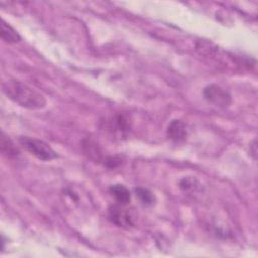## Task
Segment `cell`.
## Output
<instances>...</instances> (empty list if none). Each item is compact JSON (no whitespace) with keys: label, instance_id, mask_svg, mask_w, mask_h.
<instances>
[{"label":"cell","instance_id":"cell-1","mask_svg":"<svg viewBox=\"0 0 258 258\" xmlns=\"http://www.w3.org/2000/svg\"><path fill=\"white\" fill-rule=\"evenodd\" d=\"M2 91L11 101L27 109H42L46 105V100L42 94L16 80L3 83Z\"/></svg>","mask_w":258,"mask_h":258},{"label":"cell","instance_id":"cell-2","mask_svg":"<svg viewBox=\"0 0 258 258\" xmlns=\"http://www.w3.org/2000/svg\"><path fill=\"white\" fill-rule=\"evenodd\" d=\"M19 142L26 151L40 160L48 161L57 157L56 152L43 140L28 136H21L19 137Z\"/></svg>","mask_w":258,"mask_h":258},{"label":"cell","instance_id":"cell-3","mask_svg":"<svg viewBox=\"0 0 258 258\" xmlns=\"http://www.w3.org/2000/svg\"><path fill=\"white\" fill-rule=\"evenodd\" d=\"M204 97L207 101L213 103L214 105L222 108L228 107L232 103L231 94L219 85L211 84L204 89Z\"/></svg>","mask_w":258,"mask_h":258},{"label":"cell","instance_id":"cell-4","mask_svg":"<svg viewBox=\"0 0 258 258\" xmlns=\"http://www.w3.org/2000/svg\"><path fill=\"white\" fill-rule=\"evenodd\" d=\"M123 205H113L109 208V219L112 223L122 228H129L134 225L130 212L123 208Z\"/></svg>","mask_w":258,"mask_h":258},{"label":"cell","instance_id":"cell-5","mask_svg":"<svg viewBox=\"0 0 258 258\" xmlns=\"http://www.w3.org/2000/svg\"><path fill=\"white\" fill-rule=\"evenodd\" d=\"M166 134L173 142H183L187 137L186 126L181 120H172L167 126Z\"/></svg>","mask_w":258,"mask_h":258},{"label":"cell","instance_id":"cell-6","mask_svg":"<svg viewBox=\"0 0 258 258\" xmlns=\"http://www.w3.org/2000/svg\"><path fill=\"white\" fill-rule=\"evenodd\" d=\"M110 194L114 197L119 205L126 206L130 202V192L123 184H113L110 186Z\"/></svg>","mask_w":258,"mask_h":258},{"label":"cell","instance_id":"cell-7","mask_svg":"<svg viewBox=\"0 0 258 258\" xmlns=\"http://www.w3.org/2000/svg\"><path fill=\"white\" fill-rule=\"evenodd\" d=\"M0 34L1 38L8 43H16L20 40V35L17 31L4 20H2L0 24Z\"/></svg>","mask_w":258,"mask_h":258},{"label":"cell","instance_id":"cell-8","mask_svg":"<svg viewBox=\"0 0 258 258\" xmlns=\"http://www.w3.org/2000/svg\"><path fill=\"white\" fill-rule=\"evenodd\" d=\"M136 197L140 201V203L144 206H152L155 203V196L147 188L137 187L135 188Z\"/></svg>","mask_w":258,"mask_h":258},{"label":"cell","instance_id":"cell-9","mask_svg":"<svg viewBox=\"0 0 258 258\" xmlns=\"http://www.w3.org/2000/svg\"><path fill=\"white\" fill-rule=\"evenodd\" d=\"M84 149L85 152L92 158L95 160H99L101 157V151L98 149V146L90 140H87V143L84 144Z\"/></svg>","mask_w":258,"mask_h":258},{"label":"cell","instance_id":"cell-10","mask_svg":"<svg viewBox=\"0 0 258 258\" xmlns=\"http://www.w3.org/2000/svg\"><path fill=\"white\" fill-rule=\"evenodd\" d=\"M198 181L196 178L194 177H183L180 181H179V187L183 190V191H189V190H194L197 187Z\"/></svg>","mask_w":258,"mask_h":258}]
</instances>
